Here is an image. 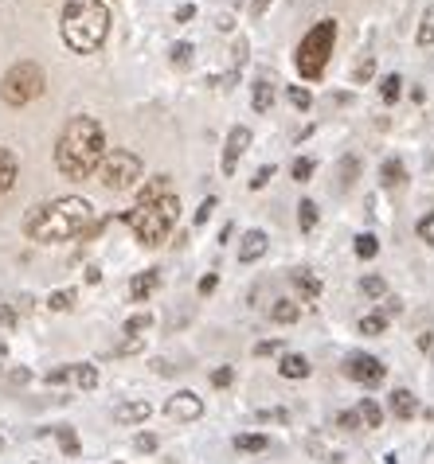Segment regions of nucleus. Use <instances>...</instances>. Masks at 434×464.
Here are the masks:
<instances>
[{
  "label": "nucleus",
  "instance_id": "25",
  "mask_svg": "<svg viewBox=\"0 0 434 464\" xmlns=\"http://www.w3.org/2000/svg\"><path fill=\"white\" fill-rule=\"evenodd\" d=\"M415 43L419 47H430L434 43V5L422 12V20H419V32H415Z\"/></svg>",
  "mask_w": 434,
  "mask_h": 464
},
{
  "label": "nucleus",
  "instance_id": "19",
  "mask_svg": "<svg viewBox=\"0 0 434 464\" xmlns=\"http://www.w3.org/2000/svg\"><path fill=\"white\" fill-rule=\"evenodd\" d=\"M12 184H16V157L0 145V196H5Z\"/></svg>",
  "mask_w": 434,
  "mask_h": 464
},
{
  "label": "nucleus",
  "instance_id": "41",
  "mask_svg": "<svg viewBox=\"0 0 434 464\" xmlns=\"http://www.w3.org/2000/svg\"><path fill=\"white\" fill-rule=\"evenodd\" d=\"M337 425H340V430H345V433L360 430V418H356V410H345V414H340V418H337Z\"/></svg>",
  "mask_w": 434,
  "mask_h": 464
},
{
  "label": "nucleus",
  "instance_id": "45",
  "mask_svg": "<svg viewBox=\"0 0 434 464\" xmlns=\"http://www.w3.org/2000/svg\"><path fill=\"white\" fill-rule=\"evenodd\" d=\"M231 378H235L231 367H219V371L211 375V383H216V387H231Z\"/></svg>",
  "mask_w": 434,
  "mask_h": 464
},
{
  "label": "nucleus",
  "instance_id": "10",
  "mask_svg": "<svg viewBox=\"0 0 434 464\" xmlns=\"http://www.w3.org/2000/svg\"><path fill=\"white\" fill-rule=\"evenodd\" d=\"M246 149H251V129L235 125L231 133H227V145H223V172L235 176V168H239V160H243Z\"/></svg>",
  "mask_w": 434,
  "mask_h": 464
},
{
  "label": "nucleus",
  "instance_id": "36",
  "mask_svg": "<svg viewBox=\"0 0 434 464\" xmlns=\"http://www.w3.org/2000/svg\"><path fill=\"white\" fill-rule=\"evenodd\" d=\"M290 176H293V180H298V184H305V180H309V176H313V160H309V157H298V160L290 164Z\"/></svg>",
  "mask_w": 434,
  "mask_h": 464
},
{
  "label": "nucleus",
  "instance_id": "12",
  "mask_svg": "<svg viewBox=\"0 0 434 464\" xmlns=\"http://www.w3.org/2000/svg\"><path fill=\"white\" fill-rule=\"evenodd\" d=\"M152 414V406L145 398H137V402H122V406H114V422H122V425H137V422H145Z\"/></svg>",
  "mask_w": 434,
  "mask_h": 464
},
{
  "label": "nucleus",
  "instance_id": "28",
  "mask_svg": "<svg viewBox=\"0 0 434 464\" xmlns=\"http://www.w3.org/2000/svg\"><path fill=\"white\" fill-rule=\"evenodd\" d=\"M47 308H51V313H67V308H75V289L51 293V296H47Z\"/></svg>",
  "mask_w": 434,
  "mask_h": 464
},
{
  "label": "nucleus",
  "instance_id": "29",
  "mask_svg": "<svg viewBox=\"0 0 434 464\" xmlns=\"http://www.w3.org/2000/svg\"><path fill=\"white\" fill-rule=\"evenodd\" d=\"M298 227L301 231L317 227V204H313V199H301V204H298Z\"/></svg>",
  "mask_w": 434,
  "mask_h": 464
},
{
  "label": "nucleus",
  "instance_id": "21",
  "mask_svg": "<svg viewBox=\"0 0 434 464\" xmlns=\"http://www.w3.org/2000/svg\"><path fill=\"white\" fill-rule=\"evenodd\" d=\"M235 449H239V453H266L270 437L266 433H239L235 437Z\"/></svg>",
  "mask_w": 434,
  "mask_h": 464
},
{
  "label": "nucleus",
  "instance_id": "50",
  "mask_svg": "<svg viewBox=\"0 0 434 464\" xmlns=\"http://www.w3.org/2000/svg\"><path fill=\"white\" fill-rule=\"evenodd\" d=\"M0 367H5V343H0Z\"/></svg>",
  "mask_w": 434,
  "mask_h": 464
},
{
  "label": "nucleus",
  "instance_id": "11",
  "mask_svg": "<svg viewBox=\"0 0 434 464\" xmlns=\"http://www.w3.org/2000/svg\"><path fill=\"white\" fill-rule=\"evenodd\" d=\"M266 246H270V238H266V231H246L243 238H239V261H258L266 254Z\"/></svg>",
  "mask_w": 434,
  "mask_h": 464
},
{
  "label": "nucleus",
  "instance_id": "42",
  "mask_svg": "<svg viewBox=\"0 0 434 464\" xmlns=\"http://www.w3.org/2000/svg\"><path fill=\"white\" fill-rule=\"evenodd\" d=\"M134 445L141 449V453H152V449H157V437H152V433H137Z\"/></svg>",
  "mask_w": 434,
  "mask_h": 464
},
{
  "label": "nucleus",
  "instance_id": "5",
  "mask_svg": "<svg viewBox=\"0 0 434 464\" xmlns=\"http://www.w3.org/2000/svg\"><path fill=\"white\" fill-rule=\"evenodd\" d=\"M333 43H337V20H317L309 32L301 35L298 51H293V63H298L301 78H321L325 75V63L333 55Z\"/></svg>",
  "mask_w": 434,
  "mask_h": 464
},
{
  "label": "nucleus",
  "instance_id": "48",
  "mask_svg": "<svg viewBox=\"0 0 434 464\" xmlns=\"http://www.w3.org/2000/svg\"><path fill=\"white\" fill-rule=\"evenodd\" d=\"M192 16H196V8H192V5H180V8H176V20H180V23H184V20H192Z\"/></svg>",
  "mask_w": 434,
  "mask_h": 464
},
{
  "label": "nucleus",
  "instance_id": "44",
  "mask_svg": "<svg viewBox=\"0 0 434 464\" xmlns=\"http://www.w3.org/2000/svg\"><path fill=\"white\" fill-rule=\"evenodd\" d=\"M211 211H216V196H208L204 204H199V211H196V223H208Z\"/></svg>",
  "mask_w": 434,
  "mask_h": 464
},
{
  "label": "nucleus",
  "instance_id": "32",
  "mask_svg": "<svg viewBox=\"0 0 434 464\" xmlns=\"http://www.w3.org/2000/svg\"><path fill=\"white\" fill-rule=\"evenodd\" d=\"M55 437H59V445H63V453H67V457H75V453H78V437H75V430H70V425H59Z\"/></svg>",
  "mask_w": 434,
  "mask_h": 464
},
{
  "label": "nucleus",
  "instance_id": "35",
  "mask_svg": "<svg viewBox=\"0 0 434 464\" xmlns=\"http://www.w3.org/2000/svg\"><path fill=\"white\" fill-rule=\"evenodd\" d=\"M356 172H360V160H356V157H345V160H340V187H352Z\"/></svg>",
  "mask_w": 434,
  "mask_h": 464
},
{
  "label": "nucleus",
  "instance_id": "46",
  "mask_svg": "<svg viewBox=\"0 0 434 464\" xmlns=\"http://www.w3.org/2000/svg\"><path fill=\"white\" fill-rule=\"evenodd\" d=\"M70 378V363L67 367H55V371H47V383H67Z\"/></svg>",
  "mask_w": 434,
  "mask_h": 464
},
{
  "label": "nucleus",
  "instance_id": "23",
  "mask_svg": "<svg viewBox=\"0 0 434 464\" xmlns=\"http://www.w3.org/2000/svg\"><path fill=\"white\" fill-rule=\"evenodd\" d=\"M293 281H298V289H301L305 301H317V296H321V281H317L309 269H298V273H293Z\"/></svg>",
  "mask_w": 434,
  "mask_h": 464
},
{
  "label": "nucleus",
  "instance_id": "31",
  "mask_svg": "<svg viewBox=\"0 0 434 464\" xmlns=\"http://www.w3.org/2000/svg\"><path fill=\"white\" fill-rule=\"evenodd\" d=\"M149 328H152V316L149 313H137V316L125 320V336H134V340H141V332H149Z\"/></svg>",
  "mask_w": 434,
  "mask_h": 464
},
{
  "label": "nucleus",
  "instance_id": "30",
  "mask_svg": "<svg viewBox=\"0 0 434 464\" xmlns=\"http://www.w3.org/2000/svg\"><path fill=\"white\" fill-rule=\"evenodd\" d=\"M387 328V316L383 313H368L360 320V336H380V332Z\"/></svg>",
  "mask_w": 434,
  "mask_h": 464
},
{
  "label": "nucleus",
  "instance_id": "6",
  "mask_svg": "<svg viewBox=\"0 0 434 464\" xmlns=\"http://www.w3.org/2000/svg\"><path fill=\"white\" fill-rule=\"evenodd\" d=\"M43 86H47V82H43V70L23 59V63L12 67L8 75H5V82H0V98H5L8 105H28L32 98H40Z\"/></svg>",
  "mask_w": 434,
  "mask_h": 464
},
{
  "label": "nucleus",
  "instance_id": "18",
  "mask_svg": "<svg viewBox=\"0 0 434 464\" xmlns=\"http://www.w3.org/2000/svg\"><path fill=\"white\" fill-rule=\"evenodd\" d=\"M70 378H75V387L94 390L98 387V367L94 363H70Z\"/></svg>",
  "mask_w": 434,
  "mask_h": 464
},
{
  "label": "nucleus",
  "instance_id": "13",
  "mask_svg": "<svg viewBox=\"0 0 434 464\" xmlns=\"http://www.w3.org/2000/svg\"><path fill=\"white\" fill-rule=\"evenodd\" d=\"M387 410H392L399 422H411V418L419 414V402H415V395H411V390H392V402H387Z\"/></svg>",
  "mask_w": 434,
  "mask_h": 464
},
{
  "label": "nucleus",
  "instance_id": "34",
  "mask_svg": "<svg viewBox=\"0 0 434 464\" xmlns=\"http://www.w3.org/2000/svg\"><path fill=\"white\" fill-rule=\"evenodd\" d=\"M360 289H364V296H387V281L375 277V273H368V277L360 281Z\"/></svg>",
  "mask_w": 434,
  "mask_h": 464
},
{
  "label": "nucleus",
  "instance_id": "26",
  "mask_svg": "<svg viewBox=\"0 0 434 464\" xmlns=\"http://www.w3.org/2000/svg\"><path fill=\"white\" fill-rule=\"evenodd\" d=\"M352 250H356V258L368 261V258L380 254V238H375V234H356V246H352Z\"/></svg>",
  "mask_w": 434,
  "mask_h": 464
},
{
  "label": "nucleus",
  "instance_id": "14",
  "mask_svg": "<svg viewBox=\"0 0 434 464\" xmlns=\"http://www.w3.org/2000/svg\"><path fill=\"white\" fill-rule=\"evenodd\" d=\"M157 285H161V269H145V273H137V277L129 281V296H134V301H145Z\"/></svg>",
  "mask_w": 434,
  "mask_h": 464
},
{
  "label": "nucleus",
  "instance_id": "40",
  "mask_svg": "<svg viewBox=\"0 0 434 464\" xmlns=\"http://www.w3.org/2000/svg\"><path fill=\"white\" fill-rule=\"evenodd\" d=\"M415 231H419V238H422V242H430V246H434V215H422Z\"/></svg>",
  "mask_w": 434,
  "mask_h": 464
},
{
  "label": "nucleus",
  "instance_id": "17",
  "mask_svg": "<svg viewBox=\"0 0 434 464\" xmlns=\"http://www.w3.org/2000/svg\"><path fill=\"white\" fill-rule=\"evenodd\" d=\"M278 371H282V378H305L309 375V359H305V355H282Z\"/></svg>",
  "mask_w": 434,
  "mask_h": 464
},
{
  "label": "nucleus",
  "instance_id": "9",
  "mask_svg": "<svg viewBox=\"0 0 434 464\" xmlns=\"http://www.w3.org/2000/svg\"><path fill=\"white\" fill-rule=\"evenodd\" d=\"M199 414H204V398H196L192 390H180V395H172L164 402V418H172V422H196Z\"/></svg>",
  "mask_w": 434,
  "mask_h": 464
},
{
  "label": "nucleus",
  "instance_id": "4",
  "mask_svg": "<svg viewBox=\"0 0 434 464\" xmlns=\"http://www.w3.org/2000/svg\"><path fill=\"white\" fill-rule=\"evenodd\" d=\"M176 215H180V199H176V192L149 199V204H137L134 211H122V219L129 223V231L137 234L141 246H161L164 238L172 234Z\"/></svg>",
  "mask_w": 434,
  "mask_h": 464
},
{
  "label": "nucleus",
  "instance_id": "7",
  "mask_svg": "<svg viewBox=\"0 0 434 464\" xmlns=\"http://www.w3.org/2000/svg\"><path fill=\"white\" fill-rule=\"evenodd\" d=\"M102 184L110 187V192H125V187H134L141 180V172H145V164H141L137 152H129V149H114L110 157H106L102 164Z\"/></svg>",
  "mask_w": 434,
  "mask_h": 464
},
{
  "label": "nucleus",
  "instance_id": "20",
  "mask_svg": "<svg viewBox=\"0 0 434 464\" xmlns=\"http://www.w3.org/2000/svg\"><path fill=\"white\" fill-rule=\"evenodd\" d=\"M298 316H301V308L293 305V301H286V296L270 305V320H274V324H293V320H298Z\"/></svg>",
  "mask_w": 434,
  "mask_h": 464
},
{
  "label": "nucleus",
  "instance_id": "2",
  "mask_svg": "<svg viewBox=\"0 0 434 464\" xmlns=\"http://www.w3.org/2000/svg\"><path fill=\"white\" fill-rule=\"evenodd\" d=\"M106 160V133L94 117L78 114L70 117L59 133V145H55V164L67 180H87V176L98 168Z\"/></svg>",
  "mask_w": 434,
  "mask_h": 464
},
{
  "label": "nucleus",
  "instance_id": "8",
  "mask_svg": "<svg viewBox=\"0 0 434 464\" xmlns=\"http://www.w3.org/2000/svg\"><path fill=\"white\" fill-rule=\"evenodd\" d=\"M345 375L352 383H364V387H380L387 378V367L375 359V355H364V351H352L345 359Z\"/></svg>",
  "mask_w": 434,
  "mask_h": 464
},
{
  "label": "nucleus",
  "instance_id": "16",
  "mask_svg": "<svg viewBox=\"0 0 434 464\" xmlns=\"http://www.w3.org/2000/svg\"><path fill=\"white\" fill-rule=\"evenodd\" d=\"M403 180H407V168H403V160L387 157V160L380 164V184H383V187H399Z\"/></svg>",
  "mask_w": 434,
  "mask_h": 464
},
{
  "label": "nucleus",
  "instance_id": "38",
  "mask_svg": "<svg viewBox=\"0 0 434 464\" xmlns=\"http://www.w3.org/2000/svg\"><path fill=\"white\" fill-rule=\"evenodd\" d=\"M172 63H176V67H188V63H192V43H176V47H172Z\"/></svg>",
  "mask_w": 434,
  "mask_h": 464
},
{
  "label": "nucleus",
  "instance_id": "49",
  "mask_svg": "<svg viewBox=\"0 0 434 464\" xmlns=\"http://www.w3.org/2000/svg\"><path fill=\"white\" fill-rule=\"evenodd\" d=\"M87 281H90V285H98V281H102V269H98V266H90V269H87Z\"/></svg>",
  "mask_w": 434,
  "mask_h": 464
},
{
  "label": "nucleus",
  "instance_id": "51",
  "mask_svg": "<svg viewBox=\"0 0 434 464\" xmlns=\"http://www.w3.org/2000/svg\"><path fill=\"white\" fill-rule=\"evenodd\" d=\"M0 449H5V441H0Z\"/></svg>",
  "mask_w": 434,
  "mask_h": 464
},
{
  "label": "nucleus",
  "instance_id": "3",
  "mask_svg": "<svg viewBox=\"0 0 434 464\" xmlns=\"http://www.w3.org/2000/svg\"><path fill=\"white\" fill-rule=\"evenodd\" d=\"M110 32V12L102 0H67L63 8V43L78 55H90L106 43Z\"/></svg>",
  "mask_w": 434,
  "mask_h": 464
},
{
  "label": "nucleus",
  "instance_id": "37",
  "mask_svg": "<svg viewBox=\"0 0 434 464\" xmlns=\"http://www.w3.org/2000/svg\"><path fill=\"white\" fill-rule=\"evenodd\" d=\"M270 180H274V164H263V168L254 172V180H251V192H263Z\"/></svg>",
  "mask_w": 434,
  "mask_h": 464
},
{
  "label": "nucleus",
  "instance_id": "47",
  "mask_svg": "<svg viewBox=\"0 0 434 464\" xmlns=\"http://www.w3.org/2000/svg\"><path fill=\"white\" fill-rule=\"evenodd\" d=\"M216 285H219V277H216V273H208V277H199V293H216Z\"/></svg>",
  "mask_w": 434,
  "mask_h": 464
},
{
  "label": "nucleus",
  "instance_id": "43",
  "mask_svg": "<svg viewBox=\"0 0 434 464\" xmlns=\"http://www.w3.org/2000/svg\"><path fill=\"white\" fill-rule=\"evenodd\" d=\"M282 351V340H263V343H254V355H274Z\"/></svg>",
  "mask_w": 434,
  "mask_h": 464
},
{
  "label": "nucleus",
  "instance_id": "15",
  "mask_svg": "<svg viewBox=\"0 0 434 464\" xmlns=\"http://www.w3.org/2000/svg\"><path fill=\"white\" fill-rule=\"evenodd\" d=\"M251 102H254V110H258V114H270V105H274V86H270V78H266V75H258V78H254Z\"/></svg>",
  "mask_w": 434,
  "mask_h": 464
},
{
  "label": "nucleus",
  "instance_id": "22",
  "mask_svg": "<svg viewBox=\"0 0 434 464\" xmlns=\"http://www.w3.org/2000/svg\"><path fill=\"white\" fill-rule=\"evenodd\" d=\"M356 418H360V425H368V430H380V425H383V410L375 406L372 398H364L356 406Z\"/></svg>",
  "mask_w": 434,
  "mask_h": 464
},
{
  "label": "nucleus",
  "instance_id": "33",
  "mask_svg": "<svg viewBox=\"0 0 434 464\" xmlns=\"http://www.w3.org/2000/svg\"><path fill=\"white\" fill-rule=\"evenodd\" d=\"M286 98H290L293 110H309V105H313V94L305 90V86H290V90H286Z\"/></svg>",
  "mask_w": 434,
  "mask_h": 464
},
{
  "label": "nucleus",
  "instance_id": "27",
  "mask_svg": "<svg viewBox=\"0 0 434 464\" xmlns=\"http://www.w3.org/2000/svg\"><path fill=\"white\" fill-rule=\"evenodd\" d=\"M399 94H403V78H399V75H383L380 78V98L383 102H395Z\"/></svg>",
  "mask_w": 434,
  "mask_h": 464
},
{
  "label": "nucleus",
  "instance_id": "39",
  "mask_svg": "<svg viewBox=\"0 0 434 464\" xmlns=\"http://www.w3.org/2000/svg\"><path fill=\"white\" fill-rule=\"evenodd\" d=\"M372 75H375V59H364V63L352 70V82H368Z\"/></svg>",
  "mask_w": 434,
  "mask_h": 464
},
{
  "label": "nucleus",
  "instance_id": "24",
  "mask_svg": "<svg viewBox=\"0 0 434 464\" xmlns=\"http://www.w3.org/2000/svg\"><path fill=\"white\" fill-rule=\"evenodd\" d=\"M161 196H172L169 187V176H152V180L141 187V204H149V199H161Z\"/></svg>",
  "mask_w": 434,
  "mask_h": 464
},
{
  "label": "nucleus",
  "instance_id": "1",
  "mask_svg": "<svg viewBox=\"0 0 434 464\" xmlns=\"http://www.w3.org/2000/svg\"><path fill=\"white\" fill-rule=\"evenodd\" d=\"M23 231L32 242H67V238H82L90 231H98L94 223V207L78 196H63L51 204H35L23 215Z\"/></svg>",
  "mask_w": 434,
  "mask_h": 464
}]
</instances>
